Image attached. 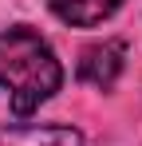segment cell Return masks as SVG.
<instances>
[{"instance_id": "cell-3", "label": "cell", "mask_w": 142, "mask_h": 146, "mask_svg": "<svg viewBox=\"0 0 142 146\" xmlns=\"http://www.w3.org/2000/svg\"><path fill=\"white\" fill-rule=\"evenodd\" d=\"M0 146H83L71 126H0Z\"/></svg>"}, {"instance_id": "cell-1", "label": "cell", "mask_w": 142, "mask_h": 146, "mask_svg": "<svg viewBox=\"0 0 142 146\" xmlns=\"http://www.w3.org/2000/svg\"><path fill=\"white\" fill-rule=\"evenodd\" d=\"M63 83V67L55 59V51L47 48L32 28H8L0 32V87H8L12 95V111L16 115H32L40 103L59 91Z\"/></svg>"}, {"instance_id": "cell-2", "label": "cell", "mask_w": 142, "mask_h": 146, "mask_svg": "<svg viewBox=\"0 0 142 146\" xmlns=\"http://www.w3.org/2000/svg\"><path fill=\"white\" fill-rule=\"evenodd\" d=\"M122 63H126V48H122L118 40H103V44H95V48L83 51V59H79V79L107 91V87H115Z\"/></svg>"}, {"instance_id": "cell-4", "label": "cell", "mask_w": 142, "mask_h": 146, "mask_svg": "<svg viewBox=\"0 0 142 146\" xmlns=\"http://www.w3.org/2000/svg\"><path fill=\"white\" fill-rule=\"evenodd\" d=\"M51 12L63 20V24H75V28H91L99 20H107L122 0H47Z\"/></svg>"}]
</instances>
